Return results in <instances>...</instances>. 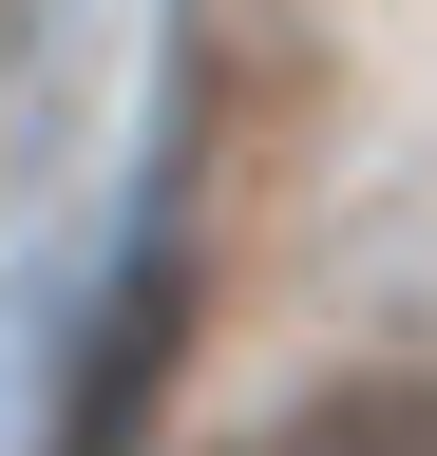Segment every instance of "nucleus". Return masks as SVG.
Segmentation results:
<instances>
[{"mask_svg":"<svg viewBox=\"0 0 437 456\" xmlns=\"http://www.w3.org/2000/svg\"><path fill=\"white\" fill-rule=\"evenodd\" d=\"M190 171V152H172ZM152 171V209L115 228V266H95V305H77V399H58V456H134L152 437V380H172V342H190V191Z\"/></svg>","mask_w":437,"mask_h":456,"instance_id":"1","label":"nucleus"},{"mask_svg":"<svg viewBox=\"0 0 437 456\" xmlns=\"http://www.w3.org/2000/svg\"><path fill=\"white\" fill-rule=\"evenodd\" d=\"M266 456H437V362H343V380H304L286 419H266Z\"/></svg>","mask_w":437,"mask_h":456,"instance_id":"2","label":"nucleus"},{"mask_svg":"<svg viewBox=\"0 0 437 456\" xmlns=\"http://www.w3.org/2000/svg\"><path fill=\"white\" fill-rule=\"evenodd\" d=\"M20 57H38V0H0V95H20Z\"/></svg>","mask_w":437,"mask_h":456,"instance_id":"3","label":"nucleus"}]
</instances>
